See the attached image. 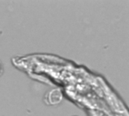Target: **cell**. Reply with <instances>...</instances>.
<instances>
[{
  "mask_svg": "<svg viewBox=\"0 0 129 116\" xmlns=\"http://www.w3.org/2000/svg\"><path fill=\"white\" fill-rule=\"evenodd\" d=\"M62 94L60 90L58 89H54L51 91L48 92V94L46 95V103L51 105H55L59 103L62 100Z\"/></svg>",
  "mask_w": 129,
  "mask_h": 116,
  "instance_id": "1",
  "label": "cell"
},
{
  "mask_svg": "<svg viewBox=\"0 0 129 116\" xmlns=\"http://www.w3.org/2000/svg\"><path fill=\"white\" fill-rule=\"evenodd\" d=\"M2 73H3V66H2V63L0 62V76L2 75Z\"/></svg>",
  "mask_w": 129,
  "mask_h": 116,
  "instance_id": "2",
  "label": "cell"
}]
</instances>
